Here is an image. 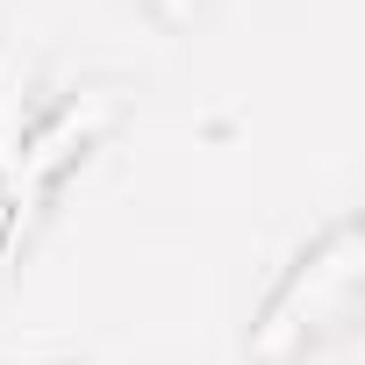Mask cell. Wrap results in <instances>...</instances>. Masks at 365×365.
I'll return each mask as SVG.
<instances>
[{"instance_id": "obj_2", "label": "cell", "mask_w": 365, "mask_h": 365, "mask_svg": "<svg viewBox=\"0 0 365 365\" xmlns=\"http://www.w3.org/2000/svg\"><path fill=\"white\" fill-rule=\"evenodd\" d=\"M351 294H358V230L351 222H329V237L315 251H301V265L287 272V287L272 294L265 322H258V365H279V344L294 329V315H315L308 329H336L351 315Z\"/></svg>"}, {"instance_id": "obj_1", "label": "cell", "mask_w": 365, "mask_h": 365, "mask_svg": "<svg viewBox=\"0 0 365 365\" xmlns=\"http://www.w3.org/2000/svg\"><path fill=\"white\" fill-rule=\"evenodd\" d=\"M108 122H115V101H101V108H86V115H79V101L36 115L29 79L15 72V51L0 43V215H8L0 251L15 244V215H29V208L51 194V179H58Z\"/></svg>"}, {"instance_id": "obj_3", "label": "cell", "mask_w": 365, "mask_h": 365, "mask_svg": "<svg viewBox=\"0 0 365 365\" xmlns=\"http://www.w3.org/2000/svg\"><path fill=\"white\" fill-rule=\"evenodd\" d=\"M150 8H158L165 22H194V0H150Z\"/></svg>"}]
</instances>
